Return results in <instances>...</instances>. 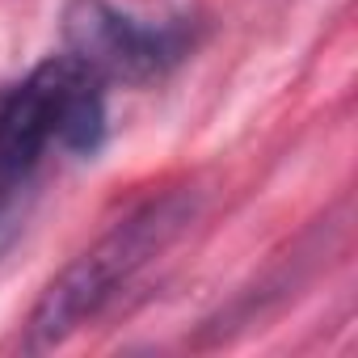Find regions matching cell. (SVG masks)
<instances>
[{"label": "cell", "instance_id": "cell-1", "mask_svg": "<svg viewBox=\"0 0 358 358\" xmlns=\"http://www.w3.org/2000/svg\"><path fill=\"white\" fill-rule=\"evenodd\" d=\"M194 220L199 194L190 190H169L127 211L101 241H93L76 262H68L47 282L26 320V350L47 354L64 345L76 329L97 320Z\"/></svg>", "mask_w": 358, "mask_h": 358}, {"label": "cell", "instance_id": "cell-2", "mask_svg": "<svg viewBox=\"0 0 358 358\" xmlns=\"http://www.w3.org/2000/svg\"><path fill=\"white\" fill-rule=\"evenodd\" d=\"M59 34H64V51L106 85L160 80L190 51L182 26H143L139 17L114 9L110 0H68Z\"/></svg>", "mask_w": 358, "mask_h": 358}, {"label": "cell", "instance_id": "cell-3", "mask_svg": "<svg viewBox=\"0 0 358 358\" xmlns=\"http://www.w3.org/2000/svg\"><path fill=\"white\" fill-rule=\"evenodd\" d=\"M30 203H34L30 177H22V182H0V253L13 249V241L22 236Z\"/></svg>", "mask_w": 358, "mask_h": 358}]
</instances>
